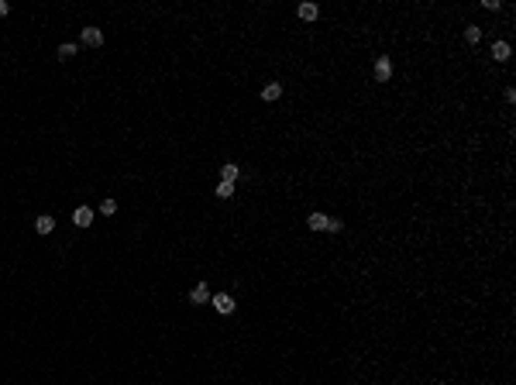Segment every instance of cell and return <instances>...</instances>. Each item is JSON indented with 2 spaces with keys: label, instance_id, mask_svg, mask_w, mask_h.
Wrapping results in <instances>:
<instances>
[{
  "label": "cell",
  "instance_id": "cell-1",
  "mask_svg": "<svg viewBox=\"0 0 516 385\" xmlns=\"http://www.w3.org/2000/svg\"><path fill=\"white\" fill-rule=\"evenodd\" d=\"M210 306L217 310L220 317H227V313H234V306H238V303H234V296H227V293H217V296H210Z\"/></svg>",
  "mask_w": 516,
  "mask_h": 385
},
{
  "label": "cell",
  "instance_id": "cell-2",
  "mask_svg": "<svg viewBox=\"0 0 516 385\" xmlns=\"http://www.w3.org/2000/svg\"><path fill=\"white\" fill-rule=\"evenodd\" d=\"M80 42H83L86 48H100V45H103V31H100V28H83Z\"/></svg>",
  "mask_w": 516,
  "mask_h": 385
},
{
  "label": "cell",
  "instance_id": "cell-3",
  "mask_svg": "<svg viewBox=\"0 0 516 385\" xmlns=\"http://www.w3.org/2000/svg\"><path fill=\"white\" fill-rule=\"evenodd\" d=\"M72 224L76 227H90L93 224V210L90 206H76V210H72Z\"/></svg>",
  "mask_w": 516,
  "mask_h": 385
},
{
  "label": "cell",
  "instance_id": "cell-4",
  "mask_svg": "<svg viewBox=\"0 0 516 385\" xmlns=\"http://www.w3.org/2000/svg\"><path fill=\"white\" fill-rule=\"evenodd\" d=\"M296 14H299V21H317L320 7H317V4H310V0H303V4L296 7Z\"/></svg>",
  "mask_w": 516,
  "mask_h": 385
},
{
  "label": "cell",
  "instance_id": "cell-5",
  "mask_svg": "<svg viewBox=\"0 0 516 385\" xmlns=\"http://www.w3.org/2000/svg\"><path fill=\"white\" fill-rule=\"evenodd\" d=\"M189 303H193V306H203V303H210V289H206V282L193 285V293H189Z\"/></svg>",
  "mask_w": 516,
  "mask_h": 385
},
{
  "label": "cell",
  "instance_id": "cell-6",
  "mask_svg": "<svg viewBox=\"0 0 516 385\" xmlns=\"http://www.w3.org/2000/svg\"><path fill=\"white\" fill-rule=\"evenodd\" d=\"M389 76H392V62L382 55V59L375 62V80H378V83H389Z\"/></svg>",
  "mask_w": 516,
  "mask_h": 385
},
{
  "label": "cell",
  "instance_id": "cell-7",
  "mask_svg": "<svg viewBox=\"0 0 516 385\" xmlns=\"http://www.w3.org/2000/svg\"><path fill=\"white\" fill-rule=\"evenodd\" d=\"M282 97V83H265V90H262V100L265 103H275Z\"/></svg>",
  "mask_w": 516,
  "mask_h": 385
},
{
  "label": "cell",
  "instance_id": "cell-8",
  "mask_svg": "<svg viewBox=\"0 0 516 385\" xmlns=\"http://www.w3.org/2000/svg\"><path fill=\"white\" fill-rule=\"evenodd\" d=\"M327 224H331V217H327V214H310V217H307V227H310V230H327Z\"/></svg>",
  "mask_w": 516,
  "mask_h": 385
},
{
  "label": "cell",
  "instance_id": "cell-9",
  "mask_svg": "<svg viewBox=\"0 0 516 385\" xmlns=\"http://www.w3.org/2000/svg\"><path fill=\"white\" fill-rule=\"evenodd\" d=\"M238 176H241V165H234V162L220 165V182H238Z\"/></svg>",
  "mask_w": 516,
  "mask_h": 385
},
{
  "label": "cell",
  "instance_id": "cell-10",
  "mask_svg": "<svg viewBox=\"0 0 516 385\" xmlns=\"http://www.w3.org/2000/svg\"><path fill=\"white\" fill-rule=\"evenodd\" d=\"M34 230H38V234H52V230H55V217L42 214L38 220H34Z\"/></svg>",
  "mask_w": 516,
  "mask_h": 385
},
{
  "label": "cell",
  "instance_id": "cell-11",
  "mask_svg": "<svg viewBox=\"0 0 516 385\" xmlns=\"http://www.w3.org/2000/svg\"><path fill=\"white\" fill-rule=\"evenodd\" d=\"M492 59H495V62H506V59H509V42H495V45H492Z\"/></svg>",
  "mask_w": 516,
  "mask_h": 385
},
{
  "label": "cell",
  "instance_id": "cell-12",
  "mask_svg": "<svg viewBox=\"0 0 516 385\" xmlns=\"http://www.w3.org/2000/svg\"><path fill=\"white\" fill-rule=\"evenodd\" d=\"M76 52H80V45H72V42H66V45H59V59H62V62H69V59L76 55Z\"/></svg>",
  "mask_w": 516,
  "mask_h": 385
},
{
  "label": "cell",
  "instance_id": "cell-13",
  "mask_svg": "<svg viewBox=\"0 0 516 385\" xmlns=\"http://www.w3.org/2000/svg\"><path fill=\"white\" fill-rule=\"evenodd\" d=\"M479 38H482V28H475V24H468V28H465V42H468V45H475Z\"/></svg>",
  "mask_w": 516,
  "mask_h": 385
},
{
  "label": "cell",
  "instance_id": "cell-14",
  "mask_svg": "<svg viewBox=\"0 0 516 385\" xmlns=\"http://www.w3.org/2000/svg\"><path fill=\"white\" fill-rule=\"evenodd\" d=\"M217 196L220 200H231L234 196V182H217Z\"/></svg>",
  "mask_w": 516,
  "mask_h": 385
},
{
  "label": "cell",
  "instance_id": "cell-15",
  "mask_svg": "<svg viewBox=\"0 0 516 385\" xmlns=\"http://www.w3.org/2000/svg\"><path fill=\"white\" fill-rule=\"evenodd\" d=\"M100 214H103V217H114V214H117V203L110 200V196H107V200L100 203Z\"/></svg>",
  "mask_w": 516,
  "mask_h": 385
},
{
  "label": "cell",
  "instance_id": "cell-16",
  "mask_svg": "<svg viewBox=\"0 0 516 385\" xmlns=\"http://www.w3.org/2000/svg\"><path fill=\"white\" fill-rule=\"evenodd\" d=\"M327 230H334V234H337V230H344V220H334V217H331V224H327Z\"/></svg>",
  "mask_w": 516,
  "mask_h": 385
},
{
  "label": "cell",
  "instance_id": "cell-17",
  "mask_svg": "<svg viewBox=\"0 0 516 385\" xmlns=\"http://www.w3.org/2000/svg\"><path fill=\"white\" fill-rule=\"evenodd\" d=\"M4 14H11V4H7V0H0V17H4Z\"/></svg>",
  "mask_w": 516,
  "mask_h": 385
}]
</instances>
